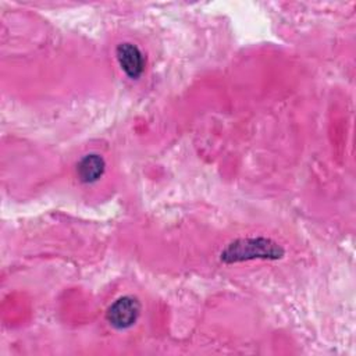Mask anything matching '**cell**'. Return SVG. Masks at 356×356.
Masks as SVG:
<instances>
[{
  "label": "cell",
  "instance_id": "obj_1",
  "mask_svg": "<svg viewBox=\"0 0 356 356\" xmlns=\"http://www.w3.org/2000/svg\"><path fill=\"white\" fill-rule=\"evenodd\" d=\"M284 249L268 238H241L221 252V260L225 263H238L252 259H280Z\"/></svg>",
  "mask_w": 356,
  "mask_h": 356
},
{
  "label": "cell",
  "instance_id": "obj_2",
  "mask_svg": "<svg viewBox=\"0 0 356 356\" xmlns=\"http://www.w3.org/2000/svg\"><path fill=\"white\" fill-rule=\"evenodd\" d=\"M140 314V303L134 296H122L111 303L107 310V321L117 330L132 327Z\"/></svg>",
  "mask_w": 356,
  "mask_h": 356
},
{
  "label": "cell",
  "instance_id": "obj_3",
  "mask_svg": "<svg viewBox=\"0 0 356 356\" xmlns=\"http://www.w3.org/2000/svg\"><path fill=\"white\" fill-rule=\"evenodd\" d=\"M115 56L121 70L131 79H138L143 74L146 60L136 44L129 42L120 43L115 49Z\"/></svg>",
  "mask_w": 356,
  "mask_h": 356
},
{
  "label": "cell",
  "instance_id": "obj_4",
  "mask_svg": "<svg viewBox=\"0 0 356 356\" xmlns=\"http://www.w3.org/2000/svg\"><path fill=\"white\" fill-rule=\"evenodd\" d=\"M104 170H106L104 159L96 153L83 156L76 165L78 178L85 184H92L100 179V177L104 174Z\"/></svg>",
  "mask_w": 356,
  "mask_h": 356
}]
</instances>
